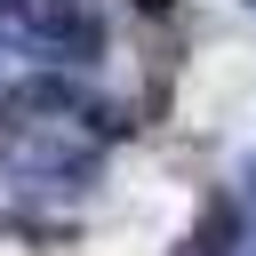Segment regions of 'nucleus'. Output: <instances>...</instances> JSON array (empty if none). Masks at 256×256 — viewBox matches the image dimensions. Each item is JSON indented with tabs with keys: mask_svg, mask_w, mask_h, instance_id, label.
I'll return each mask as SVG.
<instances>
[{
	"mask_svg": "<svg viewBox=\"0 0 256 256\" xmlns=\"http://www.w3.org/2000/svg\"><path fill=\"white\" fill-rule=\"evenodd\" d=\"M112 136L120 120L80 104L64 80H16V96H0V160L16 176H96Z\"/></svg>",
	"mask_w": 256,
	"mask_h": 256,
	"instance_id": "obj_1",
	"label": "nucleus"
},
{
	"mask_svg": "<svg viewBox=\"0 0 256 256\" xmlns=\"http://www.w3.org/2000/svg\"><path fill=\"white\" fill-rule=\"evenodd\" d=\"M176 256H240V208L216 192V200L200 208V224H192V240H184Z\"/></svg>",
	"mask_w": 256,
	"mask_h": 256,
	"instance_id": "obj_2",
	"label": "nucleus"
},
{
	"mask_svg": "<svg viewBox=\"0 0 256 256\" xmlns=\"http://www.w3.org/2000/svg\"><path fill=\"white\" fill-rule=\"evenodd\" d=\"M136 8H144V16H168V8H176V0H136Z\"/></svg>",
	"mask_w": 256,
	"mask_h": 256,
	"instance_id": "obj_3",
	"label": "nucleus"
},
{
	"mask_svg": "<svg viewBox=\"0 0 256 256\" xmlns=\"http://www.w3.org/2000/svg\"><path fill=\"white\" fill-rule=\"evenodd\" d=\"M240 176H248V216H256V160H248V168H240Z\"/></svg>",
	"mask_w": 256,
	"mask_h": 256,
	"instance_id": "obj_4",
	"label": "nucleus"
},
{
	"mask_svg": "<svg viewBox=\"0 0 256 256\" xmlns=\"http://www.w3.org/2000/svg\"><path fill=\"white\" fill-rule=\"evenodd\" d=\"M240 256H256V232H248V240H240Z\"/></svg>",
	"mask_w": 256,
	"mask_h": 256,
	"instance_id": "obj_5",
	"label": "nucleus"
}]
</instances>
